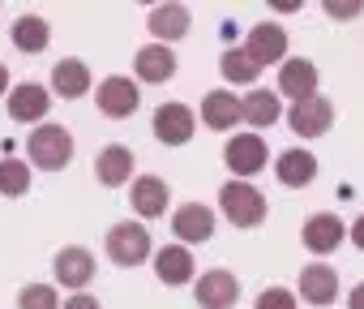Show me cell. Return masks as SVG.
Wrapping results in <instances>:
<instances>
[{"mask_svg": "<svg viewBox=\"0 0 364 309\" xmlns=\"http://www.w3.org/2000/svg\"><path fill=\"white\" fill-rule=\"evenodd\" d=\"M26 154H31L35 168L60 172L73 164V133L65 125H35V133L26 137Z\"/></svg>", "mask_w": 364, "mask_h": 309, "instance_id": "obj_1", "label": "cell"}, {"mask_svg": "<svg viewBox=\"0 0 364 309\" xmlns=\"http://www.w3.org/2000/svg\"><path fill=\"white\" fill-rule=\"evenodd\" d=\"M219 211L236 224V228H257L266 219V194L249 181H228L219 189Z\"/></svg>", "mask_w": 364, "mask_h": 309, "instance_id": "obj_2", "label": "cell"}, {"mask_svg": "<svg viewBox=\"0 0 364 309\" xmlns=\"http://www.w3.org/2000/svg\"><path fill=\"white\" fill-rule=\"evenodd\" d=\"M107 258L116 262V266H141L146 258H150V232L141 228V224H116L112 232H107Z\"/></svg>", "mask_w": 364, "mask_h": 309, "instance_id": "obj_3", "label": "cell"}, {"mask_svg": "<svg viewBox=\"0 0 364 309\" xmlns=\"http://www.w3.org/2000/svg\"><path fill=\"white\" fill-rule=\"evenodd\" d=\"M95 99H99V112H103V116L124 120V116L137 112V103H141V86L129 82V78H120V73H112V78L99 82V95H95Z\"/></svg>", "mask_w": 364, "mask_h": 309, "instance_id": "obj_4", "label": "cell"}, {"mask_svg": "<svg viewBox=\"0 0 364 309\" xmlns=\"http://www.w3.org/2000/svg\"><path fill=\"white\" fill-rule=\"evenodd\" d=\"M330 120H334V103H330L326 95L300 99V103H291V112H287V125H291L296 137H321V133L330 129Z\"/></svg>", "mask_w": 364, "mask_h": 309, "instance_id": "obj_5", "label": "cell"}, {"mask_svg": "<svg viewBox=\"0 0 364 309\" xmlns=\"http://www.w3.org/2000/svg\"><path fill=\"white\" fill-rule=\"evenodd\" d=\"M52 275H56L60 288L82 292V288L95 279V253L82 249V245H69V249H60V253L52 258Z\"/></svg>", "mask_w": 364, "mask_h": 309, "instance_id": "obj_6", "label": "cell"}, {"mask_svg": "<svg viewBox=\"0 0 364 309\" xmlns=\"http://www.w3.org/2000/svg\"><path fill=\"white\" fill-rule=\"evenodd\" d=\"M193 129H198V116L189 103H163L154 112V137L163 146H185L193 137Z\"/></svg>", "mask_w": 364, "mask_h": 309, "instance_id": "obj_7", "label": "cell"}, {"mask_svg": "<svg viewBox=\"0 0 364 309\" xmlns=\"http://www.w3.org/2000/svg\"><path fill=\"white\" fill-rule=\"evenodd\" d=\"M223 164L232 168V177H253L266 168V142L262 133H236L223 146Z\"/></svg>", "mask_w": 364, "mask_h": 309, "instance_id": "obj_8", "label": "cell"}, {"mask_svg": "<svg viewBox=\"0 0 364 309\" xmlns=\"http://www.w3.org/2000/svg\"><path fill=\"white\" fill-rule=\"evenodd\" d=\"M193 296L202 309H232L240 300V279L232 271H206V275H198Z\"/></svg>", "mask_w": 364, "mask_h": 309, "instance_id": "obj_9", "label": "cell"}, {"mask_svg": "<svg viewBox=\"0 0 364 309\" xmlns=\"http://www.w3.org/2000/svg\"><path fill=\"white\" fill-rule=\"evenodd\" d=\"M171 232L185 241V245H206V241L215 236V211L202 206V202L176 206V215H171Z\"/></svg>", "mask_w": 364, "mask_h": 309, "instance_id": "obj_10", "label": "cell"}, {"mask_svg": "<svg viewBox=\"0 0 364 309\" xmlns=\"http://www.w3.org/2000/svg\"><path fill=\"white\" fill-rule=\"evenodd\" d=\"M343 241H347V224H343L338 215H330V211L309 215V224H304V249H309V253L326 258V253H334Z\"/></svg>", "mask_w": 364, "mask_h": 309, "instance_id": "obj_11", "label": "cell"}, {"mask_svg": "<svg viewBox=\"0 0 364 309\" xmlns=\"http://www.w3.org/2000/svg\"><path fill=\"white\" fill-rule=\"evenodd\" d=\"M146 26H150L154 43H167V48H171L176 39H185V35H189V9L180 5V0H163V5L150 9Z\"/></svg>", "mask_w": 364, "mask_h": 309, "instance_id": "obj_12", "label": "cell"}, {"mask_svg": "<svg viewBox=\"0 0 364 309\" xmlns=\"http://www.w3.org/2000/svg\"><path fill=\"white\" fill-rule=\"evenodd\" d=\"M279 95H287L291 103L313 99V95H317V65L304 61V56L283 61V65H279Z\"/></svg>", "mask_w": 364, "mask_h": 309, "instance_id": "obj_13", "label": "cell"}, {"mask_svg": "<svg viewBox=\"0 0 364 309\" xmlns=\"http://www.w3.org/2000/svg\"><path fill=\"white\" fill-rule=\"evenodd\" d=\"M300 296H304L309 305H317V309L334 305V296H338V271L326 266V262H309V266L300 271Z\"/></svg>", "mask_w": 364, "mask_h": 309, "instance_id": "obj_14", "label": "cell"}, {"mask_svg": "<svg viewBox=\"0 0 364 309\" xmlns=\"http://www.w3.org/2000/svg\"><path fill=\"white\" fill-rule=\"evenodd\" d=\"M245 48H249L262 65H283V61H287V31H283L279 22H262V26L249 31Z\"/></svg>", "mask_w": 364, "mask_h": 309, "instance_id": "obj_15", "label": "cell"}, {"mask_svg": "<svg viewBox=\"0 0 364 309\" xmlns=\"http://www.w3.org/2000/svg\"><path fill=\"white\" fill-rule=\"evenodd\" d=\"M129 202H133V211H137L141 219H159V215L167 211V202H171V189H167V181H159V177H137V181L129 185Z\"/></svg>", "mask_w": 364, "mask_h": 309, "instance_id": "obj_16", "label": "cell"}, {"mask_svg": "<svg viewBox=\"0 0 364 309\" xmlns=\"http://www.w3.org/2000/svg\"><path fill=\"white\" fill-rule=\"evenodd\" d=\"M274 177L287 185V189H304L313 177H317V154L304 150V146H291L279 154V164H274Z\"/></svg>", "mask_w": 364, "mask_h": 309, "instance_id": "obj_17", "label": "cell"}, {"mask_svg": "<svg viewBox=\"0 0 364 309\" xmlns=\"http://www.w3.org/2000/svg\"><path fill=\"white\" fill-rule=\"evenodd\" d=\"M95 177H99V185H107V189L129 185V177H133V150L120 146V142L103 146V150H99V159H95Z\"/></svg>", "mask_w": 364, "mask_h": 309, "instance_id": "obj_18", "label": "cell"}, {"mask_svg": "<svg viewBox=\"0 0 364 309\" xmlns=\"http://www.w3.org/2000/svg\"><path fill=\"white\" fill-rule=\"evenodd\" d=\"M133 69L141 82H171L176 78V52L167 43H146V48H137Z\"/></svg>", "mask_w": 364, "mask_h": 309, "instance_id": "obj_19", "label": "cell"}, {"mask_svg": "<svg viewBox=\"0 0 364 309\" xmlns=\"http://www.w3.org/2000/svg\"><path fill=\"white\" fill-rule=\"evenodd\" d=\"M48 108H52V95H48V86H35V82H22V86H14L9 90V116L14 120H43L48 116Z\"/></svg>", "mask_w": 364, "mask_h": 309, "instance_id": "obj_20", "label": "cell"}, {"mask_svg": "<svg viewBox=\"0 0 364 309\" xmlns=\"http://www.w3.org/2000/svg\"><path fill=\"white\" fill-rule=\"evenodd\" d=\"M202 120H206L215 133H228L232 125L245 120V108H240V99H236L232 90H210V95L202 99Z\"/></svg>", "mask_w": 364, "mask_h": 309, "instance_id": "obj_21", "label": "cell"}, {"mask_svg": "<svg viewBox=\"0 0 364 309\" xmlns=\"http://www.w3.org/2000/svg\"><path fill=\"white\" fill-rule=\"evenodd\" d=\"M154 275H159L163 283H189V279H193V258H189V249H185V245H163V249L154 253Z\"/></svg>", "mask_w": 364, "mask_h": 309, "instance_id": "obj_22", "label": "cell"}, {"mask_svg": "<svg viewBox=\"0 0 364 309\" xmlns=\"http://www.w3.org/2000/svg\"><path fill=\"white\" fill-rule=\"evenodd\" d=\"M9 39H14V48L18 52H43L48 43H52V26L39 18V14H26V18H18L14 22V31H9Z\"/></svg>", "mask_w": 364, "mask_h": 309, "instance_id": "obj_23", "label": "cell"}, {"mask_svg": "<svg viewBox=\"0 0 364 309\" xmlns=\"http://www.w3.org/2000/svg\"><path fill=\"white\" fill-rule=\"evenodd\" d=\"M240 108H245V120L253 125V129H270L279 116H283V103H279V95L274 90H249L245 99H240Z\"/></svg>", "mask_w": 364, "mask_h": 309, "instance_id": "obj_24", "label": "cell"}, {"mask_svg": "<svg viewBox=\"0 0 364 309\" xmlns=\"http://www.w3.org/2000/svg\"><path fill=\"white\" fill-rule=\"evenodd\" d=\"M219 73H223L228 82H236V86H249V82H257L262 61H257L249 48H228V52L219 56Z\"/></svg>", "mask_w": 364, "mask_h": 309, "instance_id": "obj_25", "label": "cell"}, {"mask_svg": "<svg viewBox=\"0 0 364 309\" xmlns=\"http://www.w3.org/2000/svg\"><path fill=\"white\" fill-rule=\"evenodd\" d=\"M52 90H56L60 99H82V95L90 90V69H86L82 61H60V65L52 69Z\"/></svg>", "mask_w": 364, "mask_h": 309, "instance_id": "obj_26", "label": "cell"}, {"mask_svg": "<svg viewBox=\"0 0 364 309\" xmlns=\"http://www.w3.org/2000/svg\"><path fill=\"white\" fill-rule=\"evenodd\" d=\"M26 189H31L26 159H0V194H5V198H22Z\"/></svg>", "mask_w": 364, "mask_h": 309, "instance_id": "obj_27", "label": "cell"}, {"mask_svg": "<svg viewBox=\"0 0 364 309\" xmlns=\"http://www.w3.org/2000/svg\"><path fill=\"white\" fill-rule=\"evenodd\" d=\"M18 309H60V292L52 283H26L18 292Z\"/></svg>", "mask_w": 364, "mask_h": 309, "instance_id": "obj_28", "label": "cell"}, {"mask_svg": "<svg viewBox=\"0 0 364 309\" xmlns=\"http://www.w3.org/2000/svg\"><path fill=\"white\" fill-rule=\"evenodd\" d=\"M253 309H300V300H296L291 288H266Z\"/></svg>", "mask_w": 364, "mask_h": 309, "instance_id": "obj_29", "label": "cell"}, {"mask_svg": "<svg viewBox=\"0 0 364 309\" xmlns=\"http://www.w3.org/2000/svg\"><path fill=\"white\" fill-rule=\"evenodd\" d=\"M321 9L334 18V22H351L364 14V0H321Z\"/></svg>", "mask_w": 364, "mask_h": 309, "instance_id": "obj_30", "label": "cell"}, {"mask_svg": "<svg viewBox=\"0 0 364 309\" xmlns=\"http://www.w3.org/2000/svg\"><path fill=\"white\" fill-rule=\"evenodd\" d=\"M60 309H103V305H99V300H95L90 292H73V296H69V300H65Z\"/></svg>", "mask_w": 364, "mask_h": 309, "instance_id": "obj_31", "label": "cell"}, {"mask_svg": "<svg viewBox=\"0 0 364 309\" xmlns=\"http://www.w3.org/2000/svg\"><path fill=\"white\" fill-rule=\"evenodd\" d=\"M266 5H270L274 14H300V9H304V0H266Z\"/></svg>", "mask_w": 364, "mask_h": 309, "instance_id": "obj_32", "label": "cell"}, {"mask_svg": "<svg viewBox=\"0 0 364 309\" xmlns=\"http://www.w3.org/2000/svg\"><path fill=\"white\" fill-rule=\"evenodd\" d=\"M347 236H351V245H355V249L364 253V215H360V219H355V224L347 228Z\"/></svg>", "mask_w": 364, "mask_h": 309, "instance_id": "obj_33", "label": "cell"}, {"mask_svg": "<svg viewBox=\"0 0 364 309\" xmlns=\"http://www.w3.org/2000/svg\"><path fill=\"white\" fill-rule=\"evenodd\" d=\"M347 309H364V279L347 292Z\"/></svg>", "mask_w": 364, "mask_h": 309, "instance_id": "obj_34", "label": "cell"}, {"mask_svg": "<svg viewBox=\"0 0 364 309\" xmlns=\"http://www.w3.org/2000/svg\"><path fill=\"white\" fill-rule=\"evenodd\" d=\"M5 90H14V86H9V65H0V95Z\"/></svg>", "mask_w": 364, "mask_h": 309, "instance_id": "obj_35", "label": "cell"}, {"mask_svg": "<svg viewBox=\"0 0 364 309\" xmlns=\"http://www.w3.org/2000/svg\"><path fill=\"white\" fill-rule=\"evenodd\" d=\"M141 5H163V0H141Z\"/></svg>", "mask_w": 364, "mask_h": 309, "instance_id": "obj_36", "label": "cell"}]
</instances>
